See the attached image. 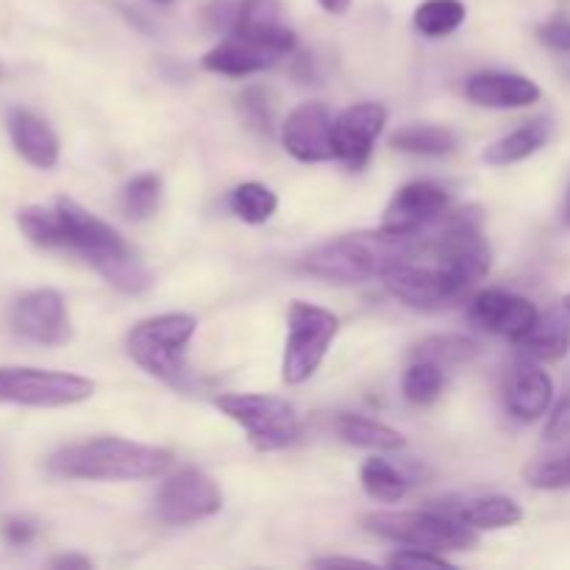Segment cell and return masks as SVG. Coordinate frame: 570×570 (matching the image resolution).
Segmentation results:
<instances>
[{"instance_id": "39", "label": "cell", "mask_w": 570, "mask_h": 570, "mask_svg": "<svg viewBox=\"0 0 570 570\" xmlns=\"http://www.w3.org/2000/svg\"><path fill=\"white\" fill-rule=\"evenodd\" d=\"M50 566L65 568V570H87V568H92V562L81 554H61V557H56V560H50Z\"/></svg>"}, {"instance_id": "29", "label": "cell", "mask_w": 570, "mask_h": 570, "mask_svg": "<svg viewBox=\"0 0 570 570\" xmlns=\"http://www.w3.org/2000/svg\"><path fill=\"white\" fill-rule=\"evenodd\" d=\"M443 367L429 360H412V365L404 373V399L415 406H429L443 393Z\"/></svg>"}, {"instance_id": "14", "label": "cell", "mask_w": 570, "mask_h": 570, "mask_svg": "<svg viewBox=\"0 0 570 570\" xmlns=\"http://www.w3.org/2000/svg\"><path fill=\"white\" fill-rule=\"evenodd\" d=\"M538 315L540 312L532 301L515 293H504V289H484L471 301V309H468L473 326L488 334L510 337L512 343H518L534 326Z\"/></svg>"}, {"instance_id": "42", "label": "cell", "mask_w": 570, "mask_h": 570, "mask_svg": "<svg viewBox=\"0 0 570 570\" xmlns=\"http://www.w3.org/2000/svg\"><path fill=\"white\" fill-rule=\"evenodd\" d=\"M566 309L570 312V295H566Z\"/></svg>"}, {"instance_id": "35", "label": "cell", "mask_w": 570, "mask_h": 570, "mask_svg": "<svg viewBox=\"0 0 570 570\" xmlns=\"http://www.w3.org/2000/svg\"><path fill=\"white\" fill-rule=\"evenodd\" d=\"M390 568H454V562L445 560L440 551L426 549H401L387 560Z\"/></svg>"}, {"instance_id": "28", "label": "cell", "mask_w": 570, "mask_h": 570, "mask_svg": "<svg viewBox=\"0 0 570 570\" xmlns=\"http://www.w3.org/2000/svg\"><path fill=\"white\" fill-rule=\"evenodd\" d=\"M278 209V198L271 187L265 184H239L232 193V212L239 220L250 223V226H259L273 217V212Z\"/></svg>"}, {"instance_id": "26", "label": "cell", "mask_w": 570, "mask_h": 570, "mask_svg": "<svg viewBox=\"0 0 570 570\" xmlns=\"http://www.w3.org/2000/svg\"><path fill=\"white\" fill-rule=\"evenodd\" d=\"M479 354V345L471 337H462V334H434V337L421 340L412 351L415 360H429L434 365H440L445 371L449 365H462V362H471Z\"/></svg>"}, {"instance_id": "36", "label": "cell", "mask_w": 570, "mask_h": 570, "mask_svg": "<svg viewBox=\"0 0 570 570\" xmlns=\"http://www.w3.org/2000/svg\"><path fill=\"white\" fill-rule=\"evenodd\" d=\"M540 42L549 45L551 50H560V53H570V20L568 17H557V20L543 22L538 28Z\"/></svg>"}, {"instance_id": "24", "label": "cell", "mask_w": 570, "mask_h": 570, "mask_svg": "<svg viewBox=\"0 0 570 570\" xmlns=\"http://www.w3.org/2000/svg\"><path fill=\"white\" fill-rule=\"evenodd\" d=\"M390 145L401 154L445 156L456 148L454 131L440 126H406L390 137Z\"/></svg>"}, {"instance_id": "9", "label": "cell", "mask_w": 570, "mask_h": 570, "mask_svg": "<svg viewBox=\"0 0 570 570\" xmlns=\"http://www.w3.org/2000/svg\"><path fill=\"white\" fill-rule=\"evenodd\" d=\"M95 382L87 376L39 367H0V404L59 410L92 399Z\"/></svg>"}, {"instance_id": "7", "label": "cell", "mask_w": 570, "mask_h": 570, "mask_svg": "<svg viewBox=\"0 0 570 570\" xmlns=\"http://www.w3.org/2000/svg\"><path fill=\"white\" fill-rule=\"evenodd\" d=\"M215 406L245 429L256 451H282L298 443L301 421L293 404L284 399L259 393H226L217 395Z\"/></svg>"}, {"instance_id": "27", "label": "cell", "mask_w": 570, "mask_h": 570, "mask_svg": "<svg viewBox=\"0 0 570 570\" xmlns=\"http://www.w3.org/2000/svg\"><path fill=\"white\" fill-rule=\"evenodd\" d=\"M161 200V178L156 173H139L122 187L120 206L128 220H148Z\"/></svg>"}, {"instance_id": "10", "label": "cell", "mask_w": 570, "mask_h": 570, "mask_svg": "<svg viewBox=\"0 0 570 570\" xmlns=\"http://www.w3.org/2000/svg\"><path fill=\"white\" fill-rule=\"evenodd\" d=\"M295 33L289 28L265 33V37H248V33H232L228 39L217 42L204 56V70L220 72V76H254V72L273 67L278 59L293 53Z\"/></svg>"}, {"instance_id": "18", "label": "cell", "mask_w": 570, "mask_h": 570, "mask_svg": "<svg viewBox=\"0 0 570 570\" xmlns=\"http://www.w3.org/2000/svg\"><path fill=\"white\" fill-rule=\"evenodd\" d=\"M465 95L484 109H527L540 100V87L518 72L488 70L468 78Z\"/></svg>"}, {"instance_id": "33", "label": "cell", "mask_w": 570, "mask_h": 570, "mask_svg": "<svg viewBox=\"0 0 570 570\" xmlns=\"http://www.w3.org/2000/svg\"><path fill=\"white\" fill-rule=\"evenodd\" d=\"M527 482L538 490H570V451L549 460H538L523 471Z\"/></svg>"}, {"instance_id": "32", "label": "cell", "mask_w": 570, "mask_h": 570, "mask_svg": "<svg viewBox=\"0 0 570 570\" xmlns=\"http://www.w3.org/2000/svg\"><path fill=\"white\" fill-rule=\"evenodd\" d=\"M239 115L248 122L254 131L271 137L273 134V117H276V104H273V95L265 87H248L237 100Z\"/></svg>"}, {"instance_id": "22", "label": "cell", "mask_w": 570, "mask_h": 570, "mask_svg": "<svg viewBox=\"0 0 570 570\" xmlns=\"http://www.w3.org/2000/svg\"><path fill=\"white\" fill-rule=\"evenodd\" d=\"M551 139V122L546 117L540 120L527 122V126L515 128L512 134L501 137L499 142L490 145L484 150V161L495 167H504V165H515V161L529 159V156L538 154L540 148H546V142Z\"/></svg>"}, {"instance_id": "6", "label": "cell", "mask_w": 570, "mask_h": 570, "mask_svg": "<svg viewBox=\"0 0 570 570\" xmlns=\"http://www.w3.org/2000/svg\"><path fill=\"white\" fill-rule=\"evenodd\" d=\"M362 527L376 538L390 540V543L440 551V554L443 551H468L479 543L476 529L465 527V523L434 510V507L421 512H371V515L362 518Z\"/></svg>"}, {"instance_id": "20", "label": "cell", "mask_w": 570, "mask_h": 570, "mask_svg": "<svg viewBox=\"0 0 570 570\" xmlns=\"http://www.w3.org/2000/svg\"><path fill=\"white\" fill-rule=\"evenodd\" d=\"M434 510L445 512V515L456 518L465 527L476 529V532H495V529H510L523 521L521 504L504 495H482V499H462L440 504Z\"/></svg>"}, {"instance_id": "25", "label": "cell", "mask_w": 570, "mask_h": 570, "mask_svg": "<svg viewBox=\"0 0 570 570\" xmlns=\"http://www.w3.org/2000/svg\"><path fill=\"white\" fill-rule=\"evenodd\" d=\"M362 488H365V493L371 499L384 501V504H395L410 490V476L404 471H399L395 465H390L387 460L373 456V460H367L362 465Z\"/></svg>"}, {"instance_id": "40", "label": "cell", "mask_w": 570, "mask_h": 570, "mask_svg": "<svg viewBox=\"0 0 570 570\" xmlns=\"http://www.w3.org/2000/svg\"><path fill=\"white\" fill-rule=\"evenodd\" d=\"M317 3H321L328 14H345L351 6V0H317Z\"/></svg>"}, {"instance_id": "34", "label": "cell", "mask_w": 570, "mask_h": 570, "mask_svg": "<svg viewBox=\"0 0 570 570\" xmlns=\"http://www.w3.org/2000/svg\"><path fill=\"white\" fill-rule=\"evenodd\" d=\"M39 534V523L28 515H9L0 521V538L11 549H22V546L33 543Z\"/></svg>"}, {"instance_id": "17", "label": "cell", "mask_w": 570, "mask_h": 570, "mask_svg": "<svg viewBox=\"0 0 570 570\" xmlns=\"http://www.w3.org/2000/svg\"><path fill=\"white\" fill-rule=\"evenodd\" d=\"M551 401H554V384H551L549 373L538 365V360L521 354V360L512 367L510 382H507L510 415L521 423H532L551 410Z\"/></svg>"}, {"instance_id": "43", "label": "cell", "mask_w": 570, "mask_h": 570, "mask_svg": "<svg viewBox=\"0 0 570 570\" xmlns=\"http://www.w3.org/2000/svg\"><path fill=\"white\" fill-rule=\"evenodd\" d=\"M156 3H170V0H156Z\"/></svg>"}, {"instance_id": "30", "label": "cell", "mask_w": 570, "mask_h": 570, "mask_svg": "<svg viewBox=\"0 0 570 570\" xmlns=\"http://www.w3.org/2000/svg\"><path fill=\"white\" fill-rule=\"evenodd\" d=\"M282 3L278 0H239L234 14L232 33H248V37H265L282 28Z\"/></svg>"}, {"instance_id": "5", "label": "cell", "mask_w": 570, "mask_h": 570, "mask_svg": "<svg viewBox=\"0 0 570 570\" xmlns=\"http://www.w3.org/2000/svg\"><path fill=\"white\" fill-rule=\"evenodd\" d=\"M195 332H198V321L193 315H184V312L148 317L128 332V356L139 367H145L150 376L184 390L189 384L184 351H187Z\"/></svg>"}, {"instance_id": "38", "label": "cell", "mask_w": 570, "mask_h": 570, "mask_svg": "<svg viewBox=\"0 0 570 570\" xmlns=\"http://www.w3.org/2000/svg\"><path fill=\"white\" fill-rule=\"evenodd\" d=\"M315 568H373V562L356 560V557H321L312 562Z\"/></svg>"}, {"instance_id": "19", "label": "cell", "mask_w": 570, "mask_h": 570, "mask_svg": "<svg viewBox=\"0 0 570 570\" xmlns=\"http://www.w3.org/2000/svg\"><path fill=\"white\" fill-rule=\"evenodd\" d=\"M9 134L14 150L39 170H53L59 165V137L45 117L28 109H11Z\"/></svg>"}, {"instance_id": "8", "label": "cell", "mask_w": 570, "mask_h": 570, "mask_svg": "<svg viewBox=\"0 0 570 570\" xmlns=\"http://www.w3.org/2000/svg\"><path fill=\"white\" fill-rule=\"evenodd\" d=\"M287 345H284L282 379L287 384H304L315 376L321 362L326 360L334 337L340 332V317L323 306L295 301L287 317Z\"/></svg>"}, {"instance_id": "31", "label": "cell", "mask_w": 570, "mask_h": 570, "mask_svg": "<svg viewBox=\"0 0 570 570\" xmlns=\"http://www.w3.org/2000/svg\"><path fill=\"white\" fill-rule=\"evenodd\" d=\"M465 22L462 0H426L415 9V28L426 37H445Z\"/></svg>"}, {"instance_id": "23", "label": "cell", "mask_w": 570, "mask_h": 570, "mask_svg": "<svg viewBox=\"0 0 570 570\" xmlns=\"http://www.w3.org/2000/svg\"><path fill=\"white\" fill-rule=\"evenodd\" d=\"M340 440L356 449H371V451H399L404 449V434L395 432V429L384 426V423L371 421V417L351 415V412H340L337 421H334Z\"/></svg>"}, {"instance_id": "37", "label": "cell", "mask_w": 570, "mask_h": 570, "mask_svg": "<svg viewBox=\"0 0 570 570\" xmlns=\"http://www.w3.org/2000/svg\"><path fill=\"white\" fill-rule=\"evenodd\" d=\"M570 434V393L560 399V404L551 412L549 423H546V438L549 440H562Z\"/></svg>"}, {"instance_id": "1", "label": "cell", "mask_w": 570, "mask_h": 570, "mask_svg": "<svg viewBox=\"0 0 570 570\" xmlns=\"http://www.w3.org/2000/svg\"><path fill=\"white\" fill-rule=\"evenodd\" d=\"M490 271V248L482 215L468 206L445 212L417 234L415 248L382 278L384 287L412 309L438 312L460 304Z\"/></svg>"}, {"instance_id": "21", "label": "cell", "mask_w": 570, "mask_h": 570, "mask_svg": "<svg viewBox=\"0 0 570 570\" xmlns=\"http://www.w3.org/2000/svg\"><path fill=\"white\" fill-rule=\"evenodd\" d=\"M523 356L538 362H560L570 351V312H543L518 340Z\"/></svg>"}, {"instance_id": "15", "label": "cell", "mask_w": 570, "mask_h": 570, "mask_svg": "<svg viewBox=\"0 0 570 570\" xmlns=\"http://www.w3.org/2000/svg\"><path fill=\"white\" fill-rule=\"evenodd\" d=\"M387 126V109L382 104H354L334 120V154L351 170H362L373 154V142Z\"/></svg>"}, {"instance_id": "11", "label": "cell", "mask_w": 570, "mask_h": 570, "mask_svg": "<svg viewBox=\"0 0 570 570\" xmlns=\"http://www.w3.org/2000/svg\"><path fill=\"white\" fill-rule=\"evenodd\" d=\"M220 507V488L198 468H184V471L173 473L156 495V515L170 527L204 521V518L217 515Z\"/></svg>"}, {"instance_id": "4", "label": "cell", "mask_w": 570, "mask_h": 570, "mask_svg": "<svg viewBox=\"0 0 570 570\" xmlns=\"http://www.w3.org/2000/svg\"><path fill=\"white\" fill-rule=\"evenodd\" d=\"M170 465V451L122 438H95L70 443L48 456V471L81 482H134L154 479Z\"/></svg>"}, {"instance_id": "41", "label": "cell", "mask_w": 570, "mask_h": 570, "mask_svg": "<svg viewBox=\"0 0 570 570\" xmlns=\"http://www.w3.org/2000/svg\"><path fill=\"white\" fill-rule=\"evenodd\" d=\"M566 223L570 226V193H568V204H566Z\"/></svg>"}, {"instance_id": "13", "label": "cell", "mask_w": 570, "mask_h": 570, "mask_svg": "<svg viewBox=\"0 0 570 570\" xmlns=\"http://www.w3.org/2000/svg\"><path fill=\"white\" fill-rule=\"evenodd\" d=\"M451 209V198L432 181H415L393 195L382 217V228L390 234H421Z\"/></svg>"}, {"instance_id": "2", "label": "cell", "mask_w": 570, "mask_h": 570, "mask_svg": "<svg viewBox=\"0 0 570 570\" xmlns=\"http://www.w3.org/2000/svg\"><path fill=\"white\" fill-rule=\"evenodd\" d=\"M17 226L39 248L78 254L120 293H145L154 284V276L137 250L109 223L76 200L59 198L50 206H22L17 212Z\"/></svg>"}, {"instance_id": "3", "label": "cell", "mask_w": 570, "mask_h": 570, "mask_svg": "<svg viewBox=\"0 0 570 570\" xmlns=\"http://www.w3.org/2000/svg\"><path fill=\"white\" fill-rule=\"evenodd\" d=\"M415 239L417 234H390L384 228L345 234V237L328 239V243L306 250L298 259V271L337 284L384 278L410 256V250L415 248Z\"/></svg>"}, {"instance_id": "12", "label": "cell", "mask_w": 570, "mask_h": 570, "mask_svg": "<svg viewBox=\"0 0 570 570\" xmlns=\"http://www.w3.org/2000/svg\"><path fill=\"white\" fill-rule=\"evenodd\" d=\"M11 328L22 340L37 345H65L72 337V323L67 315L65 295L56 289H33L20 295L11 306Z\"/></svg>"}, {"instance_id": "16", "label": "cell", "mask_w": 570, "mask_h": 570, "mask_svg": "<svg viewBox=\"0 0 570 570\" xmlns=\"http://www.w3.org/2000/svg\"><path fill=\"white\" fill-rule=\"evenodd\" d=\"M332 115L323 104H301L289 111L287 122L282 128L284 148L298 161H328L334 159L332 139Z\"/></svg>"}]
</instances>
